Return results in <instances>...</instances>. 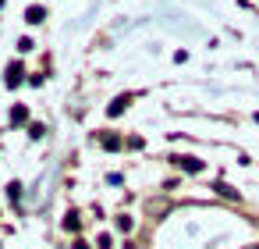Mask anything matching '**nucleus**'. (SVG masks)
I'll list each match as a JSON object with an SVG mask.
<instances>
[{"instance_id":"obj_6","label":"nucleus","mask_w":259,"mask_h":249,"mask_svg":"<svg viewBox=\"0 0 259 249\" xmlns=\"http://www.w3.org/2000/svg\"><path fill=\"white\" fill-rule=\"evenodd\" d=\"M255 121H259V114H255Z\"/></svg>"},{"instance_id":"obj_3","label":"nucleus","mask_w":259,"mask_h":249,"mask_svg":"<svg viewBox=\"0 0 259 249\" xmlns=\"http://www.w3.org/2000/svg\"><path fill=\"white\" fill-rule=\"evenodd\" d=\"M25 18H29L32 25H36V22H43V8H29V11H25Z\"/></svg>"},{"instance_id":"obj_5","label":"nucleus","mask_w":259,"mask_h":249,"mask_svg":"<svg viewBox=\"0 0 259 249\" xmlns=\"http://www.w3.org/2000/svg\"><path fill=\"white\" fill-rule=\"evenodd\" d=\"M11 121L22 125V121H25V107H15V111H11Z\"/></svg>"},{"instance_id":"obj_1","label":"nucleus","mask_w":259,"mask_h":249,"mask_svg":"<svg viewBox=\"0 0 259 249\" xmlns=\"http://www.w3.org/2000/svg\"><path fill=\"white\" fill-rule=\"evenodd\" d=\"M185 171H202V160H192V157H174Z\"/></svg>"},{"instance_id":"obj_4","label":"nucleus","mask_w":259,"mask_h":249,"mask_svg":"<svg viewBox=\"0 0 259 249\" xmlns=\"http://www.w3.org/2000/svg\"><path fill=\"white\" fill-rule=\"evenodd\" d=\"M124 107H128V96H117V100H114V103H110V114H121V111H124Z\"/></svg>"},{"instance_id":"obj_2","label":"nucleus","mask_w":259,"mask_h":249,"mask_svg":"<svg viewBox=\"0 0 259 249\" xmlns=\"http://www.w3.org/2000/svg\"><path fill=\"white\" fill-rule=\"evenodd\" d=\"M18 82H22V68L11 64V68H8V86H18Z\"/></svg>"}]
</instances>
